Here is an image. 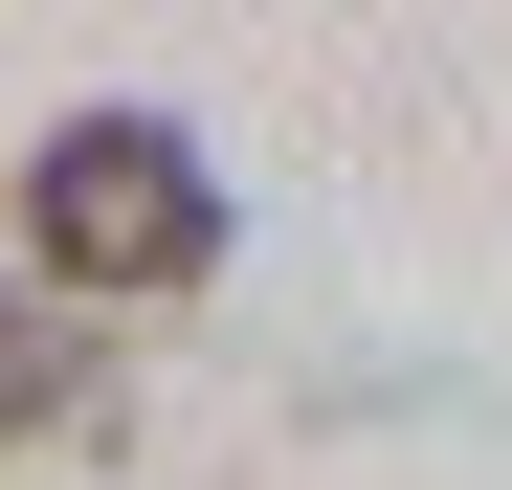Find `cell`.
Segmentation results:
<instances>
[{
  "instance_id": "1",
  "label": "cell",
  "mask_w": 512,
  "mask_h": 490,
  "mask_svg": "<svg viewBox=\"0 0 512 490\" xmlns=\"http://www.w3.org/2000/svg\"><path fill=\"white\" fill-rule=\"evenodd\" d=\"M23 268L90 290V312L201 290V268H223V179H201V134H179V112H67V134L23 156Z\"/></svg>"
},
{
  "instance_id": "2",
  "label": "cell",
  "mask_w": 512,
  "mask_h": 490,
  "mask_svg": "<svg viewBox=\"0 0 512 490\" xmlns=\"http://www.w3.org/2000/svg\"><path fill=\"white\" fill-rule=\"evenodd\" d=\"M90 401H112V357L67 335L45 290H0V446H45V424H90Z\"/></svg>"
}]
</instances>
